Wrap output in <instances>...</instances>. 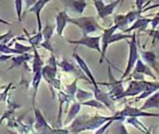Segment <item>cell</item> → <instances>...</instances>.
I'll use <instances>...</instances> for the list:
<instances>
[{"instance_id": "cell-1", "label": "cell", "mask_w": 159, "mask_h": 134, "mask_svg": "<svg viewBox=\"0 0 159 134\" xmlns=\"http://www.w3.org/2000/svg\"><path fill=\"white\" fill-rule=\"evenodd\" d=\"M69 23L76 25L83 35H91L97 31H104V27L97 22L94 16H82V18H70Z\"/></svg>"}, {"instance_id": "cell-2", "label": "cell", "mask_w": 159, "mask_h": 134, "mask_svg": "<svg viewBox=\"0 0 159 134\" xmlns=\"http://www.w3.org/2000/svg\"><path fill=\"white\" fill-rule=\"evenodd\" d=\"M110 120L113 121H124L125 118L124 117H118V116H112V117H105L100 116V114H95V116H89V119L83 123L81 127L77 130V133H81L83 131H92V130H97L99 129L102 125H104L106 122Z\"/></svg>"}, {"instance_id": "cell-3", "label": "cell", "mask_w": 159, "mask_h": 134, "mask_svg": "<svg viewBox=\"0 0 159 134\" xmlns=\"http://www.w3.org/2000/svg\"><path fill=\"white\" fill-rule=\"evenodd\" d=\"M137 59H139V48H137V43H136V34L133 33L131 40L129 42V57H128V63H126V68L124 70L123 74H122L120 80H125L126 77L130 75L132 70L134 69V66L136 63Z\"/></svg>"}, {"instance_id": "cell-4", "label": "cell", "mask_w": 159, "mask_h": 134, "mask_svg": "<svg viewBox=\"0 0 159 134\" xmlns=\"http://www.w3.org/2000/svg\"><path fill=\"white\" fill-rule=\"evenodd\" d=\"M108 73H109V83H99L98 82V85H106V86H109L110 87V96L113 98V100H119L121 98L122 94L124 92V88H123V81L122 80H116L113 77L112 73H111V67L109 66L108 67Z\"/></svg>"}, {"instance_id": "cell-5", "label": "cell", "mask_w": 159, "mask_h": 134, "mask_svg": "<svg viewBox=\"0 0 159 134\" xmlns=\"http://www.w3.org/2000/svg\"><path fill=\"white\" fill-rule=\"evenodd\" d=\"M100 40H102V36H89V35H83L80 39H68L66 42L69 44H74V45H82L89 49L96 50L97 53H102V48H100Z\"/></svg>"}, {"instance_id": "cell-6", "label": "cell", "mask_w": 159, "mask_h": 134, "mask_svg": "<svg viewBox=\"0 0 159 134\" xmlns=\"http://www.w3.org/2000/svg\"><path fill=\"white\" fill-rule=\"evenodd\" d=\"M150 82H147L145 80L143 81H137V80H133L130 81L129 86L126 87V90H124L123 94H122L121 98H126V97H134V96H139L148 85H149Z\"/></svg>"}, {"instance_id": "cell-7", "label": "cell", "mask_w": 159, "mask_h": 134, "mask_svg": "<svg viewBox=\"0 0 159 134\" xmlns=\"http://www.w3.org/2000/svg\"><path fill=\"white\" fill-rule=\"evenodd\" d=\"M34 116H35V130L38 134H52L53 129L48 124V122L45 119L43 112L38 108L33 107Z\"/></svg>"}, {"instance_id": "cell-8", "label": "cell", "mask_w": 159, "mask_h": 134, "mask_svg": "<svg viewBox=\"0 0 159 134\" xmlns=\"http://www.w3.org/2000/svg\"><path fill=\"white\" fill-rule=\"evenodd\" d=\"M115 116L124 117V118H137V117H159V113H150L145 110H141L139 108H134L126 105L120 111L116 112Z\"/></svg>"}, {"instance_id": "cell-9", "label": "cell", "mask_w": 159, "mask_h": 134, "mask_svg": "<svg viewBox=\"0 0 159 134\" xmlns=\"http://www.w3.org/2000/svg\"><path fill=\"white\" fill-rule=\"evenodd\" d=\"M118 30L117 25H112V26L108 27V29H104L102 31V40H100V48H102V53H100V59H99V63L102 64L104 61L105 57H106V51L108 49L109 46V40H110L111 36L113 33H116V31Z\"/></svg>"}, {"instance_id": "cell-10", "label": "cell", "mask_w": 159, "mask_h": 134, "mask_svg": "<svg viewBox=\"0 0 159 134\" xmlns=\"http://www.w3.org/2000/svg\"><path fill=\"white\" fill-rule=\"evenodd\" d=\"M73 58L75 59V61L77 62V64H79V67L81 68V70H82V72L85 74V76L87 77V79L89 80V82H91V84L94 86V87H98V82L95 80V77H94L93 73H92L91 69L89 68V66H87V63L84 61V59H83L82 57L80 55H77L76 53H73Z\"/></svg>"}, {"instance_id": "cell-11", "label": "cell", "mask_w": 159, "mask_h": 134, "mask_svg": "<svg viewBox=\"0 0 159 134\" xmlns=\"http://www.w3.org/2000/svg\"><path fill=\"white\" fill-rule=\"evenodd\" d=\"M94 97H95L97 100H99L100 103H102L107 108H109L110 110H113V106H115V100L110 96L109 93H106L104 90H102L98 87H94Z\"/></svg>"}, {"instance_id": "cell-12", "label": "cell", "mask_w": 159, "mask_h": 134, "mask_svg": "<svg viewBox=\"0 0 159 134\" xmlns=\"http://www.w3.org/2000/svg\"><path fill=\"white\" fill-rule=\"evenodd\" d=\"M50 0H38L27 11L34 13L36 16V20H37V30L38 31H42L43 30V24H42V18H40V13H42V10L45 8V6L49 2Z\"/></svg>"}, {"instance_id": "cell-13", "label": "cell", "mask_w": 159, "mask_h": 134, "mask_svg": "<svg viewBox=\"0 0 159 134\" xmlns=\"http://www.w3.org/2000/svg\"><path fill=\"white\" fill-rule=\"evenodd\" d=\"M69 16L68 12L66 11H59L58 14L56 16V32H57L58 36L59 37H62V34L64 32V29H66V24L69 23Z\"/></svg>"}, {"instance_id": "cell-14", "label": "cell", "mask_w": 159, "mask_h": 134, "mask_svg": "<svg viewBox=\"0 0 159 134\" xmlns=\"http://www.w3.org/2000/svg\"><path fill=\"white\" fill-rule=\"evenodd\" d=\"M69 10L77 14H82L86 8V0H61Z\"/></svg>"}, {"instance_id": "cell-15", "label": "cell", "mask_w": 159, "mask_h": 134, "mask_svg": "<svg viewBox=\"0 0 159 134\" xmlns=\"http://www.w3.org/2000/svg\"><path fill=\"white\" fill-rule=\"evenodd\" d=\"M142 58H143L144 62L152 70H155L159 74V62L157 60V56L154 51H141Z\"/></svg>"}, {"instance_id": "cell-16", "label": "cell", "mask_w": 159, "mask_h": 134, "mask_svg": "<svg viewBox=\"0 0 159 134\" xmlns=\"http://www.w3.org/2000/svg\"><path fill=\"white\" fill-rule=\"evenodd\" d=\"M152 19H148V18H143V16H139L134 22L131 24L130 27H128L126 30H124L123 33H129V32H132V31H135V30H139V31H146L147 29L148 24L150 23Z\"/></svg>"}, {"instance_id": "cell-17", "label": "cell", "mask_w": 159, "mask_h": 134, "mask_svg": "<svg viewBox=\"0 0 159 134\" xmlns=\"http://www.w3.org/2000/svg\"><path fill=\"white\" fill-rule=\"evenodd\" d=\"M58 68H60L62 70V72L64 73H73V74H76L79 79H84L86 80V81L89 82V80L87 79L86 76H83L82 74H79V72H77V70L75 69V67L72 64V62H70L68 59H66V58H63V59L61 60L60 62H58Z\"/></svg>"}, {"instance_id": "cell-18", "label": "cell", "mask_w": 159, "mask_h": 134, "mask_svg": "<svg viewBox=\"0 0 159 134\" xmlns=\"http://www.w3.org/2000/svg\"><path fill=\"white\" fill-rule=\"evenodd\" d=\"M133 73H141V74H144V75H148L150 76L152 79L156 80V75L152 73V70L147 66V64L144 62L143 59H137L136 63L134 66V69L132 70Z\"/></svg>"}, {"instance_id": "cell-19", "label": "cell", "mask_w": 159, "mask_h": 134, "mask_svg": "<svg viewBox=\"0 0 159 134\" xmlns=\"http://www.w3.org/2000/svg\"><path fill=\"white\" fill-rule=\"evenodd\" d=\"M149 108H157L159 109V90L155 92L152 95H150L149 97H147L145 100V103L143 104L139 109L141 110H147Z\"/></svg>"}, {"instance_id": "cell-20", "label": "cell", "mask_w": 159, "mask_h": 134, "mask_svg": "<svg viewBox=\"0 0 159 134\" xmlns=\"http://www.w3.org/2000/svg\"><path fill=\"white\" fill-rule=\"evenodd\" d=\"M57 68L49 66V64H45L42 69V76L45 81L47 82L48 85H50V83L52 82L53 79H56V74H57Z\"/></svg>"}, {"instance_id": "cell-21", "label": "cell", "mask_w": 159, "mask_h": 134, "mask_svg": "<svg viewBox=\"0 0 159 134\" xmlns=\"http://www.w3.org/2000/svg\"><path fill=\"white\" fill-rule=\"evenodd\" d=\"M157 90H159V83L158 82H150L149 85H148L147 87H146L145 90H144L143 92L139 95V96H136L135 103L139 101L141 99H146L147 97H149L150 95L154 94L155 92H157Z\"/></svg>"}, {"instance_id": "cell-22", "label": "cell", "mask_w": 159, "mask_h": 134, "mask_svg": "<svg viewBox=\"0 0 159 134\" xmlns=\"http://www.w3.org/2000/svg\"><path fill=\"white\" fill-rule=\"evenodd\" d=\"M31 59V55H29V53H23V55H18L16 57H12L11 59V63L12 66L10 67L9 69H8V71L12 70V69L14 68H19V67L23 66V64L25 63V62H27L29 60Z\"/></svg>"}, {"instance_id": "cell-23", "label": "cell", "mask_w": 159, "mask_h": 134, "mask_svg": "<svg viewBox=\"0 0 159 134\" xmlns=\"http://www.w3.org/2000/svg\"><path fill=\"white\" fill-rule=\"evenodd\" d=\"M33 50H34V59H33V64H32V70H33V74H34V73L42 71L43 67H44V60L42 59L38 51L36 50V47H34Z\"/></svg>"}, {"instance_id": "cell-24", "label": "cell", "mask_w": 159, "mask_h": 134, "mask_svg": "<svg viewBox=\"0 0 159 134\" xmlns=\"http://www.w3.org/2000/svg\"><path fill=\"white\" fill-rule=\"evenodd\" d=\"M81 107H82V104L81 103H74L72 106H71L70 110H69V113H68V117H66V124L68 123L72 122L75 118H76L77 113L80 112L81 110Z\"/></svg>"}, {"instance_id": "cell-25", "label": "cell", "mask_w": 159, "mask_h": 134, "mask_svg": "<svg viewBox=\"0 0 159 134\" xmlns=\"http://www.w3.org/2000/svg\"><path fill=\"white\" fill-rule=\"evenodd\" d=\"M120 3V0H116V1H112V2L108 3V5L105 6L104 10H102V14L99 16L100 19H102V20H105V19L107 18V16H111V14L113 13V11H115V9L117 8V6Z\"/></svg>"}, {"instance_id": "cell-26", "label": "cell", "mask_w": 159, "mask_h": 134, "mask_svg": "<svg viewBox=\"0 0 159 134\" xmlns=\"http://www.w3.org/2000/svg\"><path fill=\"white\" fill-rule=\"evenodd\" d=\"M42 79H43L42 71L34 73L33 81H32V85H33V107H35V96H36V94H37L38 86H39V83H40V81H42Z\"/></svg>"}, {"instance_id": "cell-27", "label": "cell", "mask_w": 159, "mask_h": 134, "mask_svg": "<svg viewBox=\"0 0 159 134\" xmlns=\"http://www.w3.org/2000/svg\"><path fill=\"white\" fill-rule=\"evenodd\" d=\"M79 80H80L79 77H76L72 83L66 85V95L69 96L70 100H72V101L76 100V99H75V94H76V90H77V88H79L77 87V81H79Z\"/></svg>"}, {"instance_id": "cell-28", "label": "cell", "mask_w": 159, "mask_h": 134, "mask_svg": "<svg viewBox=\"0 0 159 134\" xmlns=\"http://www.w3.org/2000/svg\"><path fill=\"white\" fill-rule=\"evenodd\" d=\"M92 97H94V93L87 92V90H82V88H77L76 94H75V99L79 100V103L89 100Z\"/></svg>"}, {"instance_id": "cell-29", "label": "cell", "mask_w": 159, "mask_h": 134, "mask_svg": "<svg viewBox=\"0 0 159 134\" xmlns=\"http://www.w3.org/2000/svg\"><path fill=\"white\" fill-rule=\"evenodd\" d=\"M115 24L118 26V30H121V31H124V30L128 29V20H126L125 14H118V16H115Z\"/></svg>"}, {"instance_id": "cell-30", "label": "cell", "mask_w": 159, "mask_h": 134, "mask_svg": "<svg viewBox=\"0 0 159 134\" xmlns=\"http://www.w3.org/2000/svg\"><path fill=\"white\" fill-rule=\"evenodd\" d=\"M27 40H29L30 45L32 47H37L40 45V43L43 42V34H42V31H38L36 34H34L33 36H29L27 37Z\"/></svg>"}, {"instance_id": "cell-31", "label": "cell", "mask_w": 159, "mask_h": 134, "mask_svg": "<svg viewBox=\"0 0 159 134\" xmlns=\"http://www.w3.org/2000/svg\"><path fill=\"white\" fill-rule=\"evenodd\" d=\"M43 34V40H46V42H51V38L53 35V26H51L49 23H46L45 27L42 30Z\"/></svg>"}, {"instance_id": "cell-32", "label": "cell", "mask_w": 159, "mask_h": 134, "mask_svg": "<svg viewBox=\"0 0 159 134\" xmlns=\"http://www.w3.org/2000/svg\"><path fill=\"white\" fill-rule=\"evenodd\" d=\"M82 106H87V107H91V108H96V109H105L106 106L104 105L102 103H100L99 100H97L96 98L94 99H89V100H85L82 101Z\"/></svg>"}, {"instance_id": "cell-33", "label": "cell", "mask_w": 159, "mask_h": 134, "mask_svg": "<svg viewBox=\"0 0 159 134\" xmlns=\"http://www.w3.org/2000/svg\"><path fill=\"white\" fill-rule=\"evenodd\" d=\"M0 53H5V55H20L16 48H11L9 45L5 43H0Z\"/></svg>"}, {"instance_id": "cell-34", "label": "cell", "mask_w": 159, "mask_h": 134, "mask_svg": "<svg viewBox=\"0 0 159 134\" xmlns=\"http://www.w3.org/2000/svg\"><path fill=\"white\" fill-rule=\"evenodd\" d=\"M131 37H132V34L130 35V34H126V33H113L110 40H109V45L119 42V40L126 39V38H131Z\"/></svg>"}, {"instance_id": "cell-35", "label": "cell", "mask_w": 159, "mask_h": 134, "mask_svg": "<svg viewBox=\"0 0 159 134\" xmlns=\"http://www.w3.org/2000/svg\"><path fill=\"white\" fill-rule=\"evenodd\" d=\"M142 12L137 11V10H132V11H129L128 13L125 14L126 16V20H128V23L129 24H132L135 20H136L139 16H141Z\"/></svg>"}, {"instance_id": "cell-36", "label": "cell", "mask_w": 159, "mask_h": 134, "mask_svg": "<svg viewBox=\"0 0 159 134\" xmlns=\"http://www.w3.org/2000/svg\"><path fill=\"white\" fill-rule=\"evenodd\" d=\"M13 48H16V50L20 53V55H23V53H29V51H31L32 49H33V47L25 46V45H22V44H20V43H14Z\"/></svg>"}, {"instance_id": "cell-37", "label": "cell", "mask_w": 159, "mask_h": 134, "mask_svg": "<svg viewBox=\"0 0 159 134\" xmlns=\"http://www.w3.org/2000/svg\"><path fill=\"white\" fill-rule=\"evenodd\" d=\"M14 7H16V16L19 18V22L22 19V9H23V0H14Z\"/></svg>"}, {"instance_id": "cell-38", "label": "cell", "mask_w": 159, "mask_h": 134, "mask_svg": "<svg viewBox=\"0 0 159 134\" xmlns=\"http://www.w3.org/2000/svg\"><path fill=\"white\" fill-rule=\"evenodd\" d=\"M94 1V6H95L96 10H97V13H98V16L102 14V10H104L105 6H106V3L104 2V0H93Z\"/></svg>"}, {"instance_id": "cell-39", "label": "cell", "mask_w": 159, "mask_h": 134, "mask_svg": "<svg viewBox=\"0 0 159 134\" xmlns=\"http://www.w3.org/2000/svg\"><path fill=\"white\" fill-rule=\"evenodd\" d=\"M112 122H113V120H110V121H108V122H106L104 125H102V127H100L99 129L96 130L95 134H104L105 132H106L107 130L109 129V127H110L111 123H112Z\"/></svg>"}, {"instance_id": "cell-40", "label": "cell", "mask_w": 159, "mask_h": 134, "mask_svg": "<svg viewBox=\"0 0 159 134\" xmlns=\"http://www.w3.org/2000/svg\"><path fill=\"white\" fill-rule=\"evenodd\" d=\"M12 36H13V34H12L11 31L3 34V35H0V43H5V44H7V42H9V40L12 38Z\"/></svg>"}, {"instance_id": "cell-41", "label": "cell", "mask_w": 159, "mask_h": 134, "mask_svg": "<svg viewBox=\"0 0 159 134\" xmlns=\"http://www.w3.org/2000/svg\"><path fill=\"white\" fill-rule=\"evenodd\" d=\"M150 24H152V30H156L157 27H158V25H159V13L157 14L154 19H152Z\"/></svg>"}, {"instance_id": "cell-42", "label": "cell", "mask_w": 159, "mask_h": 134, "mask_svg": "<svg viewBox=\"0 0 159 134\" xmlns=\"http://www.w3.org/2000/svg\"><path fill=\"white\" fill-rule=\"evenodd\" d=\"M144 5H145V1L144 0H135V6H136V10L139 12L143 11Z\"/></svg>"}, {"instance_id": "cell-43", "label": "cell", "mask_w": 159, "mask_h": 134, "mask_svg": "<svg viewBox=\"0 0 159 134\" xmlns=\"http://www.w3.org/2000/svg\"><path fill=\"white\" fill-rule=\"evenodd\" d=\"M52 134H70L68 129H53Z\"/></svg>"}, {"instance_id": "cell-44", "label": "cell", "mask_w": 159, "mask_h": 134, "mask_svg": "<svg viewBox=\"0 0 159 134\" xmlns=\"http://www.w3.org/2000/svg\"><path fill=\"white\" fill-rule=\"evenodd\" d=\"M118 132H119V134H129L128 130H126V127H124L123 124H119V127H118Z\"/></svg>"}, {"instance_id": "cell-45", "label": "cell", "mask_w": 159, "mask_h": 134, "mask_svg": "<svg viewBox=\"0 0 159 134\" xmlns=\"http://www.w3.org/2000/svg\"><path fill=\"white\" fill-rule=\"evenodd\" d=\"M12 58L11 55H5V53H0V62L2 61H7V60H10Z\"/></svg>"}, {"instance_id": "cell-46", "label": "cell", "mask_w": 159, "mask_h": 134, "mask_svg": "<svg viewBox=\"0 0 159 134\" xmlns=\"http://www.w3.org/2000/svg\"><path fill=\"white\" fill-rule=\"evenodd\" d=\"M36 1H38V0H25V7H26V10H29Z\"/></svg>"}, {"instance_id": "cell-47", "label": "cell", "mask_w": 159, "mask_h": 134, "mask_svg": "<svg viewBox=\"0 0 159 134\" xmlns=\"http://www.w3.org/2000/svg\"><path fill=\"white\" fill-rule=\"evenodd\" d=\"M144 1H145V5H144V8H146V7H148V6H149V3H152V0H144Z\"/></svg>"}, {"instance_id": "cell-48", "label": "cell", "mask_w": 159, "mask_h": 134, "mask_svg": "<svg viewBox=\"0 0 159 134\" xmlns=\"http://www.w3.org/2000/svg\"><path fill=\"white\" fill-rule=\"evenodd\" d=\"M0 23H2V24H5V25H10L9 22H7V21H5L3 19H1V18H0Z\"/></svg>"}, {"instance_id": "cell-49", "label": "cell", "mask_w": 159, "mask_h": 134, "mask_svg": "<svg viewBox=\"0 0 159 134\" xmlns=\"http://www.w3.org/2000/svg\"><path fill=\"white\" fill-rule=\"evenodd\" d=\"M120 2H121V3H120V5H122V3L124 2V0H120Z\"/></svg>"}, {"instance_id": "cell-50", "label": "cell", "mask_w": 159, "mask_h": 134, "mask_svg": "<svg viewBox=\"0 0 159 134\" xmlns=\"http://www.w3.org/2000/svg\"><path fill=\"white\" fill-rule=\"evenodd\" d=\"M104 134H108V130H107V131L106 132H105V133Z\"/></svg>"}, {"instance_id": "cell-51", "label": "cell", "mask_w": 159, "mask_h": 134, "mask_svg": "<svg viewBox=\"0 0 159 134\" xmlns=\"http://www.w3.org/2000/svg\"><path fill=\"white\" fill-rule=\"evenodd\" d=\"M33 134H38V133H37V132H35V133H33Z\"/></svg>"}, {"instance_id": "cell-52", "label": "cell", "mask_w": 159, "mask_h": 134, "mask_svg": "<svg viewBox=\"0 0 159 134\" xmlns=\"http://www.w3.org/2000/svg\"><path fill=\"white\" fill-rule=\"evenodd\" d=\"M70 134H77V133H70Z\"/></svg>"}]
</instances>
